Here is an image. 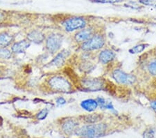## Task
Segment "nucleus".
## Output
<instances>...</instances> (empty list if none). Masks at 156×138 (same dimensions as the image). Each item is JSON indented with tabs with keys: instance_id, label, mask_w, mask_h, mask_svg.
Returning a JSON list of instances; mask_svg holds the SVG:
<instances>
[{
	"instance_id": "obj_1",
	"label": "nucleus",
	"mask_w": 156,
	"mask_h": 138,
	"mask_svg": "<svg viewBox=\"0 0 156 138\" xmlns=\"http://www.w3.org/2000/svg\"><path fill=\"white\" fill-rule=\"evenodd\" d=\"M108 129V126L105 123L99 122L79 126L74 135L80 138H98L106 134Z\"/></svg>"
},
{
	"instance_id": "obj_2",
	"label": "nucleus",
	"mask_w": 156,
	"mask_h": 138,
	"mask_svg": "<svg viewBox=\"0 0 156 138\" xmlns=\"http://www.w3.org/2000/svg\"><path fill=\"white\" fill-rule=\"evenodd\" d=\"M47 86L56 92L68 93L72 91V85L65 77L61 75H53L47 81Z\"/></svg>"
},
{
	"instance_id": "obj_3",
	"label": "nucleus",
	"mask_w": 156,
	"mask_h": 138,
	"mask_svg": "<svg viewBox=\"0 0 156 138\" xmlns=\"http://www.w3.org/2000/svg\"><path fill=\"white\" fill-rule=\"evenodd\" d=\"M87 20L82 16H68L62 19L61 21L62 26L67 32L79 31L86 27Z\"/></svg>"
},
{
	"instance_id": "obj_4",
	"label": "nucleus",
	"mask_w": 156,
	"mask_h": 138,
	"mask_svg": "<svg viewBox=\"0 0 156 138\" xmlns=\"http://www.w3.org/2000/svg\"><path fill=\"white\" fill-rule=\"evenodd\" d=\"M80 87L84 91H97L105 89L104 80L94 77H85L80 80Z\"/></svg>"
},
{
	"instance_id": "obj_5",
	"label": "nucleus",
	"mask_w": 156,
	"mask_h": 138,
	"mask_svg": "<svg viewBox=\"0 0 156 138\" xmlns=\"http://www.w3.org/2000/svg\"><path fill=\"white\" fill-rule=\"evenodd\" d=\"M105 44V39L102 34H96L83 43L81 44V49L85 52L101 49Z\"/></svg>"
},
{
	"instance_id": "obj_6",
	"label": "nucleus",
	"mask_w": 156,
	"mask_h": 138,
	"mask_svg": "<svg viewBox=\"0 0 156 138\" xmlns=\"http://www.w3.org/2000/svg\"><path fill=\"white\" fill-rule=\"evenodd\" d=\"M45 47L51 54H56L61 48L62 39L58 34H51L45 39Z\"/></svg>"
},
{
	"instance_id": "obj_7",
	"label": "nucleus",
	"mask_w": 156,
	"mask_h": 138,
	"mask_svg": "<svg viewBox=\"0 0 156 138\" xmlns=\"http://www.w3.org/2000/svg\"><path fill=\"white\" fill-rule=\"evenodd\" d=\"M112 76L115 81L121 84L130 85L134 84L137 81V78L135 75L128 74L120 69L115 70L112 72Z\"/></svg>"
},
{
	"instance_id": "obj_8",
	"label": "nucleus",
	"mask_w": 156,
	"mask_h": 138,
	"mask_svg": "<svg viewBox=\"0 0 156 138\" xmlns=\"http://www.w3.org/2000/svg\"><path fill=\"white\" fill-rule=\"evenodd\" d=\"M80 126L79 120L74 119H67L61 124V130L67 136L74 135L76 129Z\"/></svg>"
},
{
	"instance_id": "obj_9",
	"label": "nucleus",
	"mask_w": 156,
	"mask_h": 138,
	"mask_svg": "<svg viewBox=\"0 0 156 138\" xmlns=\"http://www.w3.org/2000/svg\"><path fill=\"white\" fill-rule=\"evenodd\" d=\"M92 27H85L80 29L74 35V40L78 43H83L91 38L94 34Z\"/></svg>"
},
{
	"instance_id": "obj_10",
	"label": "nucleus",
	"mask_w": 156,
	"mask_h": 138,
	"mask_svg": "<svg viewBox=\"0 0 156 138\" xmlns=\"http://www.w3.org/2000/svg\"><path fill=\"white\" fill-rule=\"evenodd\" d=\"M70 54V52L67 50H63L61 52H58L54 57V58L49 63L50 66L60 68L65 64L67 59L68 58Z\"/></svg>"
},
{
	"instance_id": "obj_11",
	"label": "nucleus",
	"mask_w": 156,
	"mask_h": 138,
	"mask_svg": "<svg viewBox=\"0 0 156 138\" xmlns=\"http://www.w3.org/2000/svg\"><path fill=\"white\" fill-rule=\"evenodd\" d=\"M30 46H31V43L27 39L17 42H14L11 45V52L12 53L17 54L24 53L28 50Z\"/></svg>"
},
{
	"instance_id": "obj_12",
	"label": "nucleus",
	"mask_w": 156,
	"mask_h": 138,
	"mask_svg": "<svg viewBox=\"0 0 156 138\" xmlns=\"http://www.w3.org/2000/svg\"><path fill=\"white\" fill-rule=\"evenodd\" d=\"M46 39L45 35L41 31L37 29H34L30 31L27 35V39L30 43H34L35 44L42 43Z\"/></svg>"
},
{
	"instance_id": "obj_13",
	"label": "nucleus",
	"mask_w": 156,
	"mask_h": 138,
	"mask_svg": "<svg viewBox=\"0 0 156 138\" xmlns=\"http://www.w3.org/2000/svg\"><path fill=\"white\" fill-rule=\"evenodd\" d=\"M24 12H18L13 11H8L0 9V24H2L9 22L14 17H18L22 15Z\"/></svg>"
},
{
	"instance_id": "obj_14",
	"label": "nucleus",
	"mask_w": 156,
	"mask_h": 138,
	"mask_svg": "<svg viewBox=\"0 0 156 138\" xmlns=\"http://www.w3.org/2000/svg\"><path fill=\"white\" fill-rule=\"evenodd\" d=\"M104 119V116L99 113H94V114H88L83 116L80 117V119L83 122L86 124H97V123L101 122Z\"/></svg>"
},
{
	"instance_id": "obj_15",
	"label": "nucleus",
	"mask_w": 156,
	"mask_h": 138,
	"mask_svg": "<svg viewBox=\"0 0 156 138\" xmlns=\"http://www.w3.org/2000/svg\"><path fill=\"white\" fill-rule=\"evenodd\" d=\"M115 58V52L110 50H102L99 54V60L101 63L104 64H107L112 62Z\"/></svg>"
},
{
	"instance_id": "obj_16",
	"label": "nucleus",
	"mask_w": 156,
	"mask_h": 138,
	"mask_svg": "<svg viewBox=\"0 0 156 138\" xmlns=\"http://www.w3.org/2000/svg\"><path fill=\"white\" fill-rule=\"evenodd\" d=\"M14 43V36L9 32H0V47H7Z\"/></svg>"
},
{
	"instance_id": "obj_17",
	"label": "nucleus",
	"mask_w": 156,
	"mask_h": 138,
	"mask_svg": "<svg viewBox=\"0 0 156 138\" xmlns=\"http://www.w3.org/2000/svg\"><path fill=\"white\" fill-rule=\"evenodd\" d=\"M80 106L85 111L89 112H94V110L98 107V103L97 102L96 99H86L83 100V101L80 103Z\"/></svg>"
},
{
	"instance_id": "obj_18",
	"label": "nucleus",
	"mask_w": 156,
	"mask_h": 138,
	"mask_svg": "<svg viewBox=\"0 0 156 138\" xmlns=\"http://www.w3.org/2000/svg\"><path fill=\"white\" fill-rule=\"evenodd\" d=\"M12 54L11 50H10L7 47H0V59L7 60L11 59Z\"/></svg>"
},
{
	"instance_id": "obj_19",
	"label": "nucleus",
	"mask_w": 156,
	"mask_h": 138,
	"mask_svg": "<svg viewBox=\"0 0 156 138\" xmlns=\"http://www.w3.org/2000/svg\"><path fill=\"white\" fill-rule=\"evenodd\" d=\"M148 46V44H147V43H142V44L137 45V46L131 47V48L129 50V52L130 54L141 53V52L144 51V50L147 48Z\"/></svg>"
},
{
	"instance_id": "obj_20",
	"label": "nucleus",
	"mask_w": 156,
	"mask_h": 138,
	"mask_svg": "<svg viewBox=\"0 0 156 138\" xmlns=\"http://www.w3.org/2000/svg\"><path fill=\"white\" fill-rule=\"evenodd\" d=\"M155 129L153 127H148V129H146L144 132H143L142 137L143 138H155Z\"/></svg>"
},
{
	"instance_id": "obj_21",
	"label": "nucleus",
	"mask_w": 156,
	"mask_h": 138,
	"mask_svg": "<svg viewBox=\"0 0 156 138\" xmlns=\"http://www.w3.org/2000/svg\"><path fill=\"white\" fill-rule=\"evenodd\" d=\"M147 69L151 75L156 77V58L149 62V64H148Z\"/></svg>"
},
{
	"instance_id": "obj_22",
	"label": "nucleus",
	"mask_w": 156,
	"mask_h": 138,
	"mask_svg": "<svg viewBox=\"0 0 156 138\" xmlns=\"http://www.w3.org/2000/svg\"><path fill=\"white\" fill-rule=\"evenodd\" d=\"M49 114V110L47 108H44L40 110L36 114V119L37 120H44V119H46V117H47V115Z\"/></svg>"
},
{
	"instance_id": "obj_23",
	"label": "nucleus",
	"mask_w": 156,
	"mask_h": 138,
	"mask_svg": "<svg viewBox=\"0 0 156 138\" xmlns=\"http://www.w3.org/2000/svg\"><path fill=\"white\" fill-rule=\"evenodd\" d=\"M92 69H93L92 64L88 61H84L80 66V69L82 70V71L84 72H89L90 71L93 70Z\"/></svg>"
},
{
	"instance_id": "obj_24",
	"label": "nucleus",
	"mask_w": 156,
	"mask_h": 138,
	"mask_svg": "<svg viewBox=\"0 0 156 138\" xmlns=\"http://www.w3.org/2000/svg\"><path fill=\"white\" fill-rule=\"evenodd\" d=\"M93 3H101V4H118L122 2L124 0H90Z\"/></svg>"
},
{
	"instance_id": "obj_25",
	"label": "nucleus",
	"mask_w": 156,
	"mask_h": 138,
	"mask_svg": "<svg viewBox=\"0 0 156 138\" xmlns=\"http://www.w3.org/2000/svg\"><path fill=\"white\" fill-rule=\"evenodd\" d=\"M139 2L145 6L156 7V0H139Z\"/></svg>"
},
{
	"instance_id": "obj_26",
	"label": "nucleus",
	"mask_w": 156,
	"mask_h": 138,
	"mask_svg": "<svg viewBox=\"0 0 156 138\" xmlns=\"http://www.w3.org/2000/svg\"><path fill=\"white\" fill-rule=\"evenodd\" d=\"M67 101L63 97H58L57 98L56 100V103L58 106H61V105H63L66 103Z\"/></svg>"
},
{
	"instance_id": "obj_27",
	"label": "nucleus",
	"mask_w": 156,
	"mask_h": 138,
	"mask_svg": "<svg viewBox=\"0 0 156 138\" xmlns=\"http://www.w3.org/2000/svg\"><path fill=\"white\" fill-rule=\"evenodd\" d=\"M150 104H151V108L156 114V100H152V101L150 103Z\"/></svg>"
},
{
	"instance_id": "obj_28",
	"label": "nucleus",
	"mask_w": 156,
	"mask_h": 138,
	"mask_svg": "<svg viewBox=\"0 0 156 138\" xmlns=\"http://www.w3.org/2000/svg\"><path fill=\"white\" fill-rule=\"evenodd\" d=\"M3 72H4V69H3V67L0 66V76H1V75H2V74H3Z\"/></svg>"
},
{
	"instance_id": "obj_29",
	"label": "nucleus",
	"mask_w": 156,
	"mask_h": 138,
	"mask_svg": "<svg viewBox=\"0 0 156 138\" xmlns=\"http://www.w3.org/2000/svg\"><path fill=\"white\" fill-rule=\"evenodd\" d=\"M155 57H156V48L155 49Z\"/></svg>"
},
{
	"instance_id": "obj_30",
	"label": "nucleus",
	"mask_w": 156,
	"mask_h": 138,
	"mask_svg": "<svg viewBox=\"0 0 156 138\" xmlns=\"http://www.w3.org/2000/svg\"><path fill=\"white\" fill-rule=\"evenodd\" d=\"M0 120H1V118H0Z\"/></svg>"
}]
</instances>
